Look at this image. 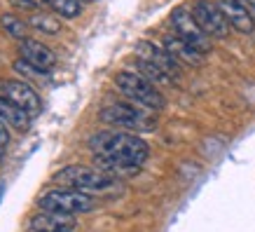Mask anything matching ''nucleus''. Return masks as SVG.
I'll return each instance as SVG.
<instances>
[{
	"mask_svg": "<svg viewBox=\"0 0 255 232\" xmlns=\"http://www.w3.org/2000/svg\"><path fill=\"white\" fill-rule=\"evenodd\" d=\"M94 167L113 176H131L150 157V148L133 132H99L89 139Z\"/></svg>",
	"mask_w": 255,
	"mask_h": 232,
	"instance_id": "obj_1",
	"label": "nucleus"
},
{
	"mask_svg": "<svg viewBox=\"0 0 255 232\" xmlns=\"http://www.w3.org/2000/svg\"><path fill=\"white\" fill-rule=\"evenodd\" d=\"M56 186L73 188V190H82L94 197H117L122 195V181L108 171L99 169V167H82V164H68L61 171L54 174Z\"/></svg>",
	"mask_w": 255,
	"mask_h": 232,
	"instance_id": "obj_2",
	"label": "nucleus"
},
{
	"mask_svg": "<svg viewBox=\"0 0 255 232\" xmlns=\"http://www.w3.org/2000/svg\"><path fill=\"white\" fill-rule=\"evenodd\" d=\"M115 87L131 103H138L152 113H159L166 108V96L159 92V87L152 80H147L138 70H120L115 75Z\"/></svg>",
	"mask_w": 255,
	"mask_h": 232,
	"instance_id": "obj_3",
	"label": "nucleus"
},
{
	"mask_svg": "<svg viewBox=\"0 0 255 232\" xmlns=\"http://www.w3.org/2000/svg\"><path fill=\"white\" fill-rule=\"evenodd\" d=\"M99 197L87 195L82 190H73V188H52L38 197V209L40 211H54V214H66V216H80V214H89L99 207Z\"/></svg>",
	"mask_w": 255,
	"mask_h": 232,
	"instance_id": "obj_4",
	"label": "nucleus"
},
{
	"mask_svg": "<svg viewBox=\"0 0 255 232\" xmlns=\"http://www.w3.org/2000/svg\"><path fill=\"white\" fill-rule=\"evenodd\" d=\"M101 122L110 124V127H120L124 132L143 134V132H155L157 120L152 110L143 108L138 103H110L99 113Z\"/></svg>",
	"mask_w": 255,
	"mask_h": 232,
	"instance_id": "obj_5",
	"label": "nucleus"
},
{
	"mask_svg": "<svg viewBox=\"0 0 255 232\" xmlns=\"http://www.w3.org/2000/svg\"><path fill=\"white\" fill-rule=\"evenodd\" d=\"M169 21H171V26H173V33H176L178 38H183L187 45H192L197 52H201L204 56L211 52L213 38H211L209 33L199 26V21L194 19V14H192V9L190 7H183V5L176 7L173 12H171Z\"/></svg>",
	"mask_w": 255,
	"mask_h": 232,
	"instance_id": "obj_6",
	"label": "nucleus"
},
{
	"mask_svg": "<svg viewBox=\"0 0 255 232\" xmlns=\"http://www.w3.org/2000/svg\"><path fill=\"white\" fill-rule=\"evenodd\" d=\"M192 14L199 21V26L209 33L213 40H225L230 35V21L225 19L223 9L218 7L216 0H194L192 2Z\"/></svg>",
	"mask_w": 255,
	"mask_h": 232,
	"instance_id": "obj_7",
	"label": "nucleus"
},
{
	"mask_svg": "<svg viewBox=\"0 0 255 232\" xmlns=\"http://www.w3.org/2000/svg\"><path fill=\"white\" fill-rule=\"evenodd\" d=\"M0 96L14 101L16 106H21L31 117H38L42 113L40 94L23 80H0Z\"/></svg>",
	"mask_w": 255,
	"mask_h": 232,
	"instance_id": "obj_8",
	"label": "nucleus"
},
{
	"mask_svg": "<svg viewBox=\"0 0 255 232\" xmlns=\"http://www.w3.org/2000/svg\"><path fill=\"white\" fill-rule=\"evenodd\" d=\"M133 54H136V59H143V61L162 68L164 73L171 75L173 80L180 77V63H178L162 45H155V42H150V40H138L136 47H133Z\"/></svg>",
	"mask_w": 255,
	"mask_h": 232,
	"instance_id": "obj_9",
	"label": "nucleus"
},
{
	"mask_svg": "<svg viewBox=\"0 0 255 232\" xmlns=\"http://www.w3.org/2000/svg\"><path fill=\"white\" fill-rule=\"evenodd\" d=\"M19 56L26 63H31L33 68H38L40 73H49L56 63V54L40 40L23 38L19 40Z\"/></svg>",
	"mask_w": 255,
	"mask_h": 232,
	"instance_id": "obj_10",
	"label": "nucleus"
},
{
	"mask_svg": "<svg viewBox=\"0 0 255 232\" xmlns=\"http://www.w3.org/2000/svg\"><path fill=\"white\" fill-rule=\"evenodd\" d=\"M218 7L223 9L225 19L230 21L234 31L244 33V35H251L255 33V14L251 12L244 0H216Z\"/></svg>",
	"mask_w": 255,
	"mask_h": 232,
	"instance_id": "obj_11",
	"label": "nucleus"
},
{
	"mask_svg": "<svg viewBox=\"0 0 255 232\" xmlns=\"http://www.w3.org/2000/svg\"><path fill=\"white\" fill-rule=\"evenodd\" d=\"M162 47L169 52L178 63H185V66H199L204 61V54L197 52L192 45H187L183 38H178L176 33H169L162 38Z\"/></svg>",
	"mask_w": 255,
	"mask_h": 232,
	"instance_id": "obj_12",
	"label": "nucleus"
},
{
	"mask_svg": "<svg viewBox=\"0 0 255 232\" xmlns=\"http://www.w3.org/2000/svg\"><path fill=\"white\" fill-rule=\"evenodd\" d=\"M70 228H73V216H66V214L42 211L38 216L28 218L31 232H68Z\"/></svg>",
	"mask_w": 255,
	"mask_h": 232,
	"instance_id": "obj_13",
	"label": "nucleus"
},
{
	"mask_svg": "<svg viewBox=\"0 0 255 232\" xmlns=\"http://www.w3.org/2000/svg\"><path fill=\"white\" fill-rule=\"evenodd\" d=\"M0 117L7 122V127L16 129L19 134H26L31 129V120L33 117L21 108V106H16L14 101L5 99V96H0Z\"/></svg>",
	"mask_w": 255,
	"mask_h": 232,
	"instance_id": "obj_14",
	"label": "nucleus"
},
{
	"mask_svg": "<svg viewBox=\"0 0 255 232\" xmlns=\"http://www.w3.org/2000/svg\"><path fill=\"white\" fill-rule=\"evenodd\" d=\"M0 26H2V31L7 33L9 38H14V40L28 38V23L23 21L21 16L12 14V12H5V14H0Z\"/></svg>",
	"mask_w": 255,
	"mask_h": 232,
	"instance_id": "obj_15",
	"label": "nucleus"
},
{
	"mask_svg": "<svg viewBox=\"0 0 255 232\" xmlns=\"http://www.w3.org/2000/svg\"><path fill=\"white\" fill-rule=\"evenodd\" d=\"M47 5L63 19H75L82 14V0H47Z\"/></svg>",
	"mask_w": 255,
	"mask_h": 232,
	"instance_id": "obj_16",
	"label": "nucleus"
},
{
	"mask_svg": "<svg viewBox=\"0 0 255 232\" xmlns=\"http://www.w3.org/2000/svg\"><path fill=\"white\" fill-rule=\"evenodd\" d=\"M136 66H138V73H143L147 80H152L157 87L159 85H173V82H176V80H173L171 75H166L162 68H157V66L143 61V59H136Z\"/></svg>",
	"mask_w": 255,
	"mask_h": 232,
	"instance_id": "obj_17",
	"label": "nucleus"
},
{
	"mask_svg": "<svg viewBox=\"0 0 255 232\" xmlns=\"http://www.w3.org/2000/svg\"><path fill=\"white\" fill-rule=\"evenodd\" d=\"M28 23L35 26L40 33H47V35H56L59 33V21L52 14H33Z\"/></svg>",
	"mask_w": 255,
	"mask_h": 232,
	"instance_id": "obj_18",
	"label": "nucleus"
},
{
	"mask_svg": "<svg viewBox=\"0 0 255 232\" xmlns=\"http://www.w3.org/2000/svg\"><path fill=\"white\" fill-rule=\"evenodd\" d=\"M7 146H9V127H7V122L0 117V162H2V157L7 153Z\"/></svg>",
	"mask_w": 255,
	"mask_h": 232,
	"instance_id": "obj_19",
	"label": "nucleus"
},
{
	"mask_svg": "<svg viewBox=\"0 0 255 232\" xmlns=\"http://www.w3.org/2000/svg\"><path fill=\"white\" fill-rule=\"evenodd\" d=\"M12 2L21 9H38L42 5H47V0H12Z\"/></svg>",
	"mask_w": 255,
	"mask_h": 232,
	"instance_id": "obj_20",
	"label": "nucleus"
},
{
	"mask_svg": "<svg viewBox=\"0 0 255 232\" xmlns=\"http://www.w3.org/2000/svg\"><path fill=\"white\" fill-rule=\"evenodd\" d=\"M246 5H248V7H251V12H253V14H255V0H246Z\"/></svg>",
	"mask_w": 255,
	"mask_h": 232,
	"instance_id": "obj_21",
	"label": "nucleus"
},
{
	"mask_svg": "<svg viewBox=\"0 0 255 232\" xmlns=\"http://www.w3.org/2000/svg\"><path fill=\"white\" fill-rule=\"evenodd\" d=\"M2 193H5V190H2V188H0V197H2Z\"/></svg>",
	"mask_w": 255,
	"mask_h": 232,
	"instance_id": "obj_22",
	"label": "nucleus"
},
{
	"mask_svg": "<svg viewBox=\"0 0 255 232\" xmlns=\"http://www.w3.org/2000/svg\"><path fill=\"white\" fill-rule=\"evenodd\" d=\"M82 2H92V0H82Z\"/></svg>",
	"mask_w": 255,
	"mask_h": 232,
	"instance_id": "obj_23",
	"label": "nucleus"
},
{
	"mask_svg": "<svg viewBox=\"0 0 255 232\" xmlns=\"http://www.w3.org/2000/svg\"><path fill=\"white\" fill-rule=\"evenodd\" d=\"M68 232H70V230H68Z\"/></svg>",
	"mask_w": 255,
	"mask_h": 232,
	"instance_id": "obj_24",
	"label": "nucleus"
}]
</instances>
